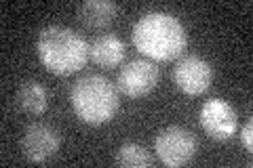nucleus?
I'll list each match as a JSON object with an SVG mask.
<instances>
[{
	"instance_id": "nucleus-1",
	"label": "nucleus",
	"mask_w": 253,
	"mask_h": 168,
	"mask_svg": "<svg viewBox=\"0 0 253 168\" xmlns=\"http://www.w3.org/2000/svg\"><path fill=\"white\" fill-rule=\"evenodd\" d=\"M135 49L156 61H173L184 53L188 44L186 28L171 13L154 11L139 17L133 26Z\"/></svg>"
},
{
	"instance_id": "nucleus-2",
	"label": "nucleus",
	"mask_w": 253,
	"mask_h": 168,
	"mask_svg": "<svg viewBox=\"0 0 253 168\" xmlns=\"http://www.w3.org/2000/svg\"><path fill=\"white\" fill-rule=\"evenodd\" d=\"M36 51H38V59L42 61V66L51 74L70 76L81 71L86 66L91 46L74 30L49 26L41 30V34H38Z\"/></svg>"
},
{
	"instance_id": "nucleus-3",
	"label": "nucleus",
	"mask_w": 253,
	"mask_h": 168,
	"mask_svg": "<svg viewBox=\"0 0 253 168\" xmlns=\"http://www.w3.org/2000/svg\"><path fill=\"white\" fill-rule=\"evenodd\" d=\"M74 114L86 124H106L110 122L121 105L118 89L106 76L91 74L81 78L70 93Z\"/></svg>"
},
{
	"instance_id": "nucleus-4",
	"label": "nucleus",
	"mask_w": 253,
	"mask_h": 168,
	"mask_svg": "<svg viewBox=\"0 0 253 168\" xmlns=\"http://www.w3.org/2000/svg\"><path fill=\"white\" fill-rule=\"evenodd\" d=\"M196 137L188 129L181 126H167L165 131L158 133L154 141L156 156L165 166H184L196 154Z\"/></svg>"
},
{
	"instance_id": "nucleus-5",
	"label": "nucleus",
	"mask_w": 253,
	"mask_h": 168,
	"mask_svg": "<svg viewBox=\"0 0 253 168\" xmlns=\"http://www.w3.org/2000/svg\"><path fill=\"white\" fill-rule=\"evenodd\" d=\"M158 76H161V71H158L156 63L146 59H133L118 71L116 89L123 95H126V97L139 99L156 89Z\"/></svg>"
},
{
	"instance_id": "nucleus-6",
	"label": "nucleus",
	"mask_w": 253,
	"mask_h": 168,
	"mask_svg": "<svg viewBox=\"0 0 253 168\" xmlns=\"http://www.w3.org/2000/svg\"><path fill=\"white\" fill-rule=\"evenodd\" d=\"M61 147V133L55 131L51 124L32 122L26 126L21 134V151L23 158L30 162H46L53 158Z\"/></svg>"
},
{
	"instance_id": "nucleus-7",
	"label": "nucleus",
	"mask_w": 253,
	"mask_h": 168,
	"mask_svg": "<svg viewBox=\"0 0 253 168\" xmlns=\"http://www.w3.org/2000/svg\"><path fill=\"white\" fill-rule=\"evenodd\" d=\"M173 80L181 93L196 97V95L209 91L213 82V67L207 59L199 57V55H188L177 61L175 69H173Z\"/></svg>"
},
{
	"instance_id": "nucleus-8",
	"label": "nucleus",
	"mask_w": 253,
	"mask_h": 168,
	"mask_svg": "<svg viewBox=\"0 0 253 168\" xmlns=\"http://www.w3.org/2000/svg\"><path fill=\"white\" fill-rule=\"evenodd\" d=\"M201 126L211 139L228 141L236 133V111L224 99H209L201 107Z\"/></svg>"
},
{
	"instance_id": "nucleus-9",
	"label": "nucleus",
	"mask_w": 253,
	"mask_h": 168,
	"mask_svg": "<svg viewBox=\"0 0 253 168\" xmlns=\"http://www.w3.org/2000/svg\"><path fill=\"white\" fill-rule=\"evenodd\" d=\"M15 103H17V107L23 114L41 116L49 107V95H46V89L41 82L26 80V82L19 84L17 93H15Z\"/></svg>"
},
{
	"instance_id": "nucleus-10",
	"label": "nucleus",
	"mask_w": 253,
	"mask_h": 168,
	"mask_svg": "<svg viewBox=\"0 0 253 168\" xmlns=\"http://www.w3.org/2000/svg\"><path fill=\"white\" fill-rule=\"evenodd\" d=\"M91 57L101 67H116L125 59V42L114 34L97 36L91 44Z\"/></svg>"
},
{
	"instance_id": "nucleus-11",
	"label": "nucleus",
	"mask_w": 253,
	"mask_h": 168,
	"mask_svg": "<svg viewBox=\"0 0 253 168\" xmlns=\"http://www.w3.org/2000/svg\"><path fill=\"white\" fill-rule=\"evenodd\" d=\"M118 6L110 0H86L78 6V17L89 28H106L116 19Z\"/></svg>"
},
{
	"instance_id": "nucleus-12",
	"label": "nucleus",
	"mask_w": 253,
	"mask_h": 168,
	"mask_svg": "<svg viewBox=\"0 0 253 168\" xmlns=\"http://www.w3.org/2000/svg\"><path fill=\"white\" fill-rule=\"evenodd\" d=\"M116 164L123 168H148L152 164V156L139 143H125L116 151Z\"/></svg>"
},
{
	"instance_id": "nucleus-13",
	"label": "nucleus",
	"mask_w": 253,
	"mask_h": 168,
	"mask_svg": "<svg viewBox=\"0 0 253 168\" xmlns=\"http://www.w3.org/2000/svg\"><path fill=\"white\" fill-rule=\"evenodd\" d=\"M241 141H243V145H245V149H247V151L253 149V122H251V120L243 126V131H241Z\"/></svg>"
}]
</instances>
